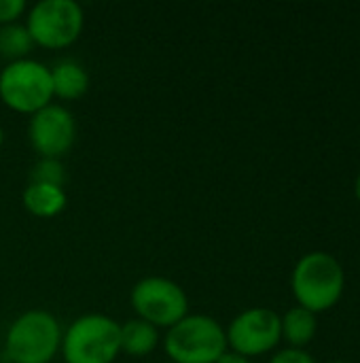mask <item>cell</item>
Instances as JSON below:
<instances>
[{
  "label": "cell",
  "mask_w": 360,
  "mask_h": 363,
  "mask_svg": "<svg viewBox=\"0 0 360 363\" xmlns=\"http://www.w3.org/2000/svg\"><path fill=\"white\" fill-rule=\"evenodd\" d=\"M346 274L342 264L327 251L306 253L293 268L291 289L297 304L314 315L331 311L344 296Z\"/></svg>",
  "instance_id": "cell-1"
},
{
  "label": "cell",
  "mask_w": 360,
  "mask_h": 363,
  "mask_svg": "<svg viewBox=\"0 0 360 363\" xmlns=\"http://www.w3.org/2000/svg\"><path fill=\"white\" fill-rule=\"evenodd\" d=\"M59 353L64 363H112L121 353V325L100 313L83 315L64 332Z\"/></svg>",
  "instance_id": "cell-2"
},
{
  "label": "cell",
  "mask_w": 360,
  "mask_h": 363,
  "mask_svg": "<svg viewBox=\"0 0 360 363\" xmlns=\"http://www.w3.org/2000/svg\"><path fill=\"white\" fill-rule=\"evenodd\" d=\"M59 321L47 311H28L6 330L4 355L8 363H49L62 347Z\"/></svg>",
  "instance_id": "cell-3"
},
{
  "label": "cell",
  "mask_w": 360,
  "mask_h": 363,
  "mask_svg": "<svg viewBox=\"0 0 360 363\" xmlns=\"http://www.w3.org/2000/svg\"><path fill=\"white\" fill-rule=\"evenodd\" d=\"M227 349L223 325L208 315H187L163 338V351L174 363H216Z\"/></svg>",
  "instance_id": "cell-4"
},
{
  "label": "cell",
  "mask_w": 360,
  "mask_h": 363,
  "mask_svg": "<svg viewBox=\"0 0 360 363\" xmlns=\"http://www.w3.org/2000/svg\"><path fill=\"white\" fill-rule=\"evenodd\" d=\"M0 100L15 113L34 115L53 100L51 68L38 60L23 57L0 70Z\"/></svg>",
  "instance_id": "cell-5"
},
{
  "label": "cell",
  "mask_w": 360,
  "mask_h": 363,
  "mask_svg": "<svg viewBox=\"0 0 360 363\" xmlns=\"http://www.w3.org/2000/svg\"><path fill=\"white\" fill-rule=\"evenodd\" d=\"M23 26L34 45L45 49H66L79 40L85 15L74 0H40L28 11Z\"/></svg>",
  "instance_id": "cell-6"
},
{
  "label": "cell",
  "mask_w": 360,
  "mask_h": 363,
  "mask_svg": "<svg viewBox=\"0 0 360 363\" xmlns=\"http://www.w3.org/2000/svg\"><path fill=\"white\" fill-rule=\"evenodd\" d=\"M129 304L138 319L153 328L170 330L189 315V298L185 289L166 277L140 279L129 294Z\"/></svg>",
  "instance_id": "cell-7"
},
{
  "label": "cell",
  "mask_w": 360,
  "mask_h": 363,
  "mask_svg": "<svg viewBox=\"0 0 360 363\" xmlns=\"http://www.w3.org/2000/svg\"><path fill=\"white\" fill-rule=\"evenodd\" d=\"M227 334V347L244 357H259L269 351H274L282 340V323L280 315L272 308L257 306L240 313L229 328Z\"/></svg>",
  "instance_id": "cell-8"
},
{
  "label": "cell",
  "mask_w": 360,
  "mask_h": 363,
  "mask_svg": "<svg viewBox=\"0 0 360 363\" xmlns=\"http://www.w3.org/2000/svg\"><path fill=\"white\" fill-rule=\"evenodd\" d=\"M28 140L40 157L59 160L66 155L76 140L74 115L62 104H49L38 113L30 115Z\"/></svg>",
  "instance_id": "cell-9"
},
{
  "label": "cell",
  "mask_w": 360,
  "mask_h": 363,
  "mask_svg": "<svg viewBox=\"0 0 360 363\" xmlns=\"http://www.w3.org/2000/svg\"><path fill=\"white\" fill-rule=\"evenodd\" d=\"M21 200L30 215H34L38 219H53L66 208L68 196H66L64 187H57V185L28 183Z\"/></svg>",
  "instance_id": "cell-10"
},
{
  "label": "cell",
  "mask_w": 360,
  "mask_h": 363,
  "mask_svg": "<svg viewBox=\"0 0 360 363\" xmlns=\"http://www.w3.org/2000/svg\"><path fill=\"white\" fill-rule=\"evenodd\" d=\"M51 83L53 96L62 100H79L89 89V74L76 60H59L51 66Z\"/></svg>",
  "instance_id": "cell-11"
},
{
  "label": "cell",
  "mask_w": 360,
  "mask_h": 363,
  "mask_svg": "<svg viewBox=\"0 0 360 363\" xmlns=\"http://www.w3.org/2000/svg\"><path fill=\"white\" fill-rule=\"evenodd\" d=\"M282 323V338L289 342V349H303L314 340L316 332H318V319L314 313L295 306L291 311L284 313V317H280Z\"/></svg>",
  "instance_id": "cell-12"
},
{
  "label": "cell",
  "mask_w": 360,
  "mask_h": 363,
  "mask_svg": "<svg viewBox=\"0 0 360 363\" xmlns=\"http://www.w3.org/2000/svg\"><path fill=\"white\" fill-rule=\"evenodd\" d=\"M159 345V332L142 319H129L121 325V353L129 357H146Z\"/></svg>",
  "instance_id": "cell-13"
},
{
  "label": "cell",
  "mask_w": 360,
  "mask_h": 363,
  "mask_svg": "<svg viewBox=\"0 0 360 363\" xmlns=\"http://www.w3.org/2000/svg\"><path fill=\"white\" fill-rule=\"evenodd\" d=\"M32 47H34V43L23 23L0 26V55H4L8 62L28 57Z\"/></svg>",
  "instance_id": "cell-14"
},
{
  "label": "cell",
  "mask_w": 360,
  "mask_h": 363,
  "mask_svg": "<svg viewBox=\"0 0 360 363\" xmlns=\"http://www.w3.org/2000/svg\"><path fill=\"white\" fill-rule=\"evenodd\" d=\"M66 181V172L59 160H51V157H40L30 172V183H47V185H57L64 187Z\"/></svg>",
  "instance_id": "cell-15"
},
{
  "label": "cell",
  "mask_w": 360,
  "mask_h": 363,
  "mask_svg": "<svg viewBox=\"0 0 360 363\" xmlns=\"http://www.w3.org/2000/svg\"><path fill=\"white\" fill-rule=\"evenodd\" d=\"M25 9V0H0V26L17 23Z\"/></svg>",
  "instance_id": "cell-16"
},
{
  "label": "cell",
  "mask_w": 360,
  "mask_h": 363,
  "mask_svg": "<svg viewBox=\"0 0 360 363\" xmlns=\"http://www.w3.org/2000/svg\"><path fill=\"white\" fill-rule=\"evenodd\" d=\"M269 363H316L314 362V357L308 353V351H303V349H282V351H278Z\"/></svg>",
  "instance_id": "cell-17"
},
{
  "label": "cell",
  "mask_w": 360,
  "mask_h": 363,
  "mask_svg": "<svg viewBox=\"0 0 360 363\" xmlns=\"http://www.w3.org/2000/svg\"><path fill=\"white\" fill-rule=\"evenodd\" d=\"M216 363H252L248 357H244V355H238V353H233V351H227L223 357H219V362Z\"/></svg>",
  "instance_id": "cell-18"
},
{
  "label": "cell",
  "mask_w": 360,
  "mask_h": 363,
  "mask_svg": "<svg viewBox=\"0 0 360 363\" xmlns=\"http://www.w3.org/2000/svg\"><path fill=\"white\" fill-rule=\"evenodd\" d=\"M354 194H356V200L360 202V174L356 177V183H354Z\"/></svg>",
  "instance_id": "cell-19"
},
{
  "label": "cell",
  "mask_w": 360,
  "mask_h": 363,
  "mask_svg": "<svg viewBox=\"0 0 360 363\" xmlns=\"http://www.w3.org/2000/svg\"><path fill=\"white\" fill-rule=\"evenodd\" d=\"M2 143H4V128H2V123H0V147H2Z\"/></svg>",
  "instance_id": "cell-20"
},
{
  "label": "cell",
  "mask_w": 360,
  "mask_h": 363,
  "mask_svg": "<svg viewBox=\"0 0 360 363\" xmlns=\"http://www.w3.org/2000/svg\"><path fill=\"white\" fill-rule=\"evenodd\" d=\"M331 363H346V362H331Z\"/></svg>",
  "instance_id": "cell-21"
}]
</instances>
